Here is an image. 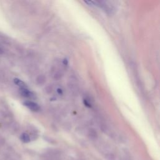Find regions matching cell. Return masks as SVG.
Here are the masks:
<instances>
[{
    "label": "cell",
    "mask_w": 160,
    "mask_h": 160,
    "mask_svg": "<svg viewBox=\"0 0 160 160\" xmlns=\"http://www.w3.org/2000/svg\"><path fill=\"white\" fill-rule=\"evenodd\" d=\"M24 105L28 107L30 110L33 111H38L40 110V107L38 104L30 101H26L24 103Z\"/></svg>",
    "instance_id": "6da1fadb"
},
{
    "label": "cell",
    "mask_w": 160,
    "mask_h": 160,
    "mask_svg": "<svg viewBox=\"0 0 160 160\" xmlns=\"http://www.w3.org/2000/svg\"><path fill=\"white\" fill-rule=\"evenodd\" d=\"M21 94L23 96L26 97V98H33L34 96L33 93L26 88L21 89Z\"/></svg>",
    "instance_id": "7a4b0ae2"
},
{
    "label": "cell",
    "mask_w": 160,
    "mask_h": 160,
    "mask_svg": "<svg viewBox=\"0 0 160 160\" xmlns=\"http://www.w3.org/2000/svg\"><path fill=\"white\" fill-rule=\"evenodd\" d=\"M14 82L16 85H17L18 86H20L21 89L26 88V85L23 81H21V79H18V78H15L14 79Z\"/></svg>",
    "instance_id": "3957f363"
},
{
    "label": "cell",
    "mask_w": 160,
    "mask_h": 160,
    "mask_svg": "<svg viewBox=\"0 0 160 160\" xmlns=\"http://www.w3.org/2000/svg\"><path fill=\"white\" fill-rule=\"evenodd\" d=\"M21 139L23 142L24 143H28L30 141V138L29 135L26 133H23V134L21 136Z\"/></svg>",
    "instance_id": "277c9868"
},
{
    "label": "cell",
    "mask_w": 160,
    "mask_h": 160,
    "mask_svg": "<svg viewBox=\"0 0 160 160\" xmlns=\"http://www.w3.org/2000/svg\"><path fill=\"white\" fill-rule=\"evenodd\" d=\"M3 52V51H2V49L1 48H0V53H2Z\"/></svg>",
    "instance_id": "5b68a950"
}]
</instances>
